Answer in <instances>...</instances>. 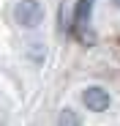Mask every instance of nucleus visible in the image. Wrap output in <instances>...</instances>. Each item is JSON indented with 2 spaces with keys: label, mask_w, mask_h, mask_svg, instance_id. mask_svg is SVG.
<instances>
[{
  "label": "nucleus",
  "mask_w": 120,
  "mask_h": 126,
  "mask_svg": "<svg viewBox=\"0 0 120 126\" xmlns=\"http://www.w3.org/2000/svg\"><path fill=\"white\" fill-rule=\"evenodd\" d=\"M57 126H82V121H79V115L74 110H63L57 115Z\"/></svg>",
  "instance_id": "nucleus-4"
},
{
  "label": "nucleus",
  "mask_w": 120,
  "mask_h": 126,
  "mask_svg": "<svg viewBox=\"0 0 120 126\" xmlns=\"http://www.w3.org/2000/svg\"><path fill=\"white\" fill-rule=\"evenodd\" d=\"M14 19L22 28H36L44 19V6L38 0H19L16 8H14Z\"/></svg>",
  "instance_id": "nucleus-1"
},
{
  "label": "nucleus",
  "mask_w": 120,
  "mask_h": 126,
  "mask_svg": "<svg viewBox=\"0 0 120 126\" xmlns=\"http://www.w3.org/2000/svg\"><path fill=\"white\" fill-rule=\"evenodd\" d=\"M90 6H93V0H79V3H76V14H74L76 30H82V28H85L87 16H90Z\"/></svg>",
  "instance_id": "nucleus-3"
},
{
  "label": "nucleus",
  "mask_w": 120,
  "mask_h": 126,
  "mask_svg": "<svg viewBox=\"0 0 120 126\" xmlns=\"http://www.w3.org/2000/svg\"><path fill=\"white\" fill-rule=\"evenodd\" d=\"M82 101H85V107H87L90 112H104V110L109 107V93H107L101 85H90V88H85Z\"/></svg>",
  "instance_id": "nucleus-2"
},
{
  "label": "nucleus",
  "mask_w": 120,
  "mask_h": 126,
  "mask_svg": "<svg viewBox=\"0 0 120 126\" xmlns=\"http://www.w3.org/2000/svg\"><path fill=\"white\" fill-rule=\"evenodd\" d=\"M112 3H115V6H117V8H120V0H112Z\"/></svg>",
  "instance_id": "nucleus-5"
}]
</instances>
